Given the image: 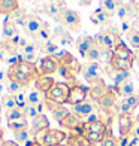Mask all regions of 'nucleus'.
<instances>
[{"label": "nucleus", "mask_w": 139, "mask_h": 146, "mask_svg": "<svg viewBox=\"0 0 139 146\" xmlns=\"http://www.w3.org/2000/svg\"><path fill=\"white\" fill-rule=\"evenodd\" d=\"M118 5H120V0H100V8L106 12L109 17L115 15Z\"/></svg>", "instance_id": "28"}, {"label": "nucleus", "mask_w": 139, "mask_h": 146, "mask_svg": "<svg viewBox=\"0 0 139 146\" xmlns=\"http://www.w3.org/2000/svg\"><path fill=\"white\" fill-rule=\"evenodd\" d=\"M108 70V75L112 79V84H114V88H118L120 85H123L126 81L130 79V72H126V70H112V69H106Z\"/></svg>", "instance_id": "20"}, {"label": "nucleus", "mask_w": 139, "mask_h": 146, "mask_svg": "<svg viewBox=\"0 0 139 146\" xmlns=\"http://www.w3.org/2000/svg\"><path fill=\"white\" fill-rule=\"evenodd\" d=\"M35 39V43L36 45H39L42 48V46H45L46 43H49L51 40H52V30L49 29V25L46 24V23H43V27L39 30V33L33 37Z\"/></svg>", "instance_id": "19"}, {"label": "nucleus", "mask_w": 139, "mask_h": 146, "mask_svg": "<svg viewBox=\"0 0 139 146\" xmlns=\"http://www.w3.org/2000/svg\"><path fill=\"white\" fill-rule=\"evenodd\" d=\"M76 2L81 5V6H90L93 0H76Z\"/></svg>", "instance_id": "52"}, {"label": "nucleus", "mask_w": 139, "mask_h": 146, "mask_svg": "<svg viewBox=\"0 0 139 146\" xmlns=\"http://www.w3.org/2000/svg\"><path fill=\"white\" fill-rule=\"evenodd\" d=\"M93 39H94V43L99 49L105 48V33L103 31H99L96 36H93Z\"/></svg>", "instance_id": "45"}, {"label": "nucleus", "mask_w": 139, "mask_h": 146, "mask_svg": "<svg viewBox=\"0 0 139 146\" xmlns=\"http://www.w3.org/2000/svg\"><path fill=\"white\" fill-rule=\"evenodd\" d=\"M135 125V119L132 116V113H124L118 115V130H120V139H126L132 134Z\"/></svg>", "instance_id": "11"}, {"label": "nucleus", "mask_w": 139, "mask_h": 146, "mask_svg": "<svg viewBox=\"0 0 139 146\" xmlns=\"http://www.w3.org/2000/svg\"><path fill=\"white\" fill-rule=\"evenodd\" d=\"M14 136H15V142H17L18 145L27 143V142L30 140V137H31V134H30V131H29V130L17 131V133H14Z\"/></svg>", "instance_id": "36"}, {"label": "nucleus", "mask_w": 139, "mask_h": 146, "mask_svg": "<svg viewBox=\"0 0 139 146\" xmlns=\"http://www.w3.org/2000/svg\"><path fill=\"white\" fill-rule=\"evenodd\" d=\"M19 9L18 0H0V15H12Z\"/></svg>", "instance_id": "24"}, {"label": "nucleus", "mask_w": 139, "mask_h": 146, "mask_svg": "<svg viewBox=\"0 0 139 146\" xmlns=\"http://www.w3.org/2000/svg\"><path fill=\"white\" fill-rule=\"evenodd\" d=\"M14 97H15L17 106H18L19 109H24L25 106L29 104V102H27V92H25V91H19V92H17V94H14Z\"/></svg>", "instance_id": "37"}, {"label": "nucleus", "mask_w": 139, "mask_h": 146, "mask_svg": "<svg viewBox=\"0 0 139 146\" xmlns=\"http://www.w3.org/2000/svg\"><path fill=\"white\" fill-rule=\"evenodd\" d=\"M84 58L87 60L88 63H100V49L94 46V48H91L87 54L84 55Z\"/></svg>", "instance_id": "34"}, {"label": "nucleus", "mask_w": 139, "mask_h": 146, "mask_svg": "<svg viewBox=\"0 0 139 146\" xmlns=\"http://www.w3.org/2000/svg\"><path fill=\"white\" fill-rule=\"evenodd\" d=\"M109 90H111V87H108V85L105 84V81H100V82H97L94 85H91V88L88 91V97H90L91 102L97 103Z\"/></svg>", "instance_id": "17"}, {"label": "nucleus", "mask_w": 139, "mask_h": 146, "mask_svg": "<svg viewBox=\"0 0 139 146\" xmlns=\"http://www.w3.org/2000/svg\"><path fill=\"white\" fill-rule=\"evenodd\" d=\"M132 136L139 139V116L135 119V125H133V130H132Z\"/></svg>", "instance_id": "48"}, {"label": "nucleus", "mask_w": 139, "mask_h": 146, "mask_svg": "<svg viewBox=\"0 0 139 146\" xmlns=\"http://www.w3.org/2000/svg\"><path fill=\"white\" fill-rule=\"evenodd\" d=\"M2 142H3V130L0 128V143H2Z\"/></svg>", "instance_id": "54"}, {"label": "nucleus", "mask_w": 139, "mask_h": 146, "mask_svg": "<svg viewBox=\"0 0 139 146\" xmlns=\"http://www.w3.org/2000/svg\"><path fill=\"white\" fill-rule=\"evenodd\" d=\"M115 102H117V94H115L114 88H111L96 104L99 106V109H100V110L109 112V110H112V109H115V104H117Z\"/></svg>", "instance_id": "16"}, {"label": "nucleus", "mask_w": 139, "mask_h": 146, "mask_svg": "<svg viewBox=\"0 0 139 146\" xmlns=\"http://www.w3.org/2000/svg\"><path fill=\"white\" fill-rule=\"evenodd\" d=\"M2 109H3V108H2V103H0V112H2Z\"/></svg>", "instance_id": "57"}, {"label": "nucleus", "mask_w": 139, "mask_h": 146, "mask_svg": "<svg viewBox=\"0 0 139 146\" xmlns=\"http://www.w3.org/2000/svg\"><path fill=\"white\" fill-rule=\"evenodd\" d=\"M33 140L37 142L41 146H55V145H61L63 142L67 140V133L49 127L43 131H39L33 137Z\"/></svg>", "instance_id": "4"}, {"label": "nucleus", "mask_w": 139, "mask_h": 146, "mask_svg": "<svg viewBox=\"0 0 139 146\" xmlns=\"http://www.w3.org/2000/svg\"><path fill=\"white\" fill-rule=\"evenodd\" d=\"M23 55H24V61L36 64V61H37V54H23Z\"/></svg>", "instance_id": "47"}, {"label": "nucleus", "mask_w": 139, "mask_h": 146, "mask_svg": "<svg viewBox=\"0 0 139 146\" xmlns=\"http://www.w3.org/2000/svg\"><path fill=\"white\" fill-rule=\"evenodd\" d=\"M58 49H60L58 45L55 42H52V40L49 43H46L45 46H42V51H43V54H46V57H54Z\"/></svg>", "instance_id": "38"}, {"label": "nucleus", "mask_w": 139, "mask_h": 146, "mask_svg": "<svg viewBox=\"0 0 139 146\" xmlns=\"http://www.w3.org/2000/svg\"><path fill=\"white\" fill-rule=\"evenodd\" d=\"M69 113H70V112H69L67 109H66L63 104H57V106H55V109L51 112L52 118H54V119H55V121H57L58 124H60V122H61L63 119H64L66 116H67Z\"/></svg>", "instance_id": "30"}, {"label": "nucleus", "mask_w": 139, "mask_h": 146, "mask_svg": "<svg viewBox=\"0 0 139 146\" xmlns=\"http://www.w3.org/2000/svg\"><path fill=\"white\" fill-rule=\"evenodd\" d=\"M132 24H133V29L139 31V15H138L135 19H132Z\"/></svg>", "instance_id": "51"}, {"label": "nucleus", "mask_w": 139, "mask_h": 146, "mask_svg": "<svg viewBox=\"0 0 139 146\" xmlns=\"http://www.w3.org/2000/svg\"><path fill=\"white\" fill-rule=\"evenodd\" d=\"M8 127L17 133V131H23V130H29V122H27V118H23V119H18V121H12V122H8Z\"/></svg>", "instance_id": "32"}, {"label": "nucleus", "mask_w": 139, "mask_h": 146, "mask_svg": "<svg viewBox=\"0 0 139 146\" xmlns=\"http://www.w3.org/2000/svg\"><path fill=\"white\" fill-rule=\"evenodd\" d=\"M36 49H37V45L35 42H29L25 45V48L23 49V54H37Z\"/></svg>", "instance_id": "46"}, {"label": "nucleus", "mask_w": 139, "mask_h": 146, "mask_svg": "<svg viewBox=\"0 0 139 146\" xmlns=\"http://www.w3.org/2000/svg\"><path fill=\"white\" fill-rule=\"evenodd\" d=\"M18 35V30H17V25L12 19H5L3 23V29H2V36L5 40H11L12 37H15Z\"/></svg>", "instance_id": "25"}, {"label": "nucleus", "mask_w": 139, "mask_h": 146, "mask_svg": "<svg viewBox=\"0 0 139 146\" xmlns=\"http://www.w3.org/2000/svg\"><path fill=\"white\" fill-rule=\"evenodd\" d=\"M82 76L85 78V81L90 82L91 85H94L97 82L103 81V69L100 63H87L82 64Z\"/></svg>", "instance_id": "8"}, {"label": "nucleus", "mask_w": 139, "mask_h": 146, "mask_svg": "<svg viewBox=\"0 0 139 146\" xmlns=\"http://www.w3.org/2000/svg\"><path fill=\"white\" fill-rule=\"evenodd\" d=\"M138 14H139V2H138Z\"/></svg>", "instance_id": "58"}, {"label": "nucleus", "mask_w": 139, "mask_h": 146, "mask_svg": "<svg viewBox=\"0 0 139 146\" xmlns=\"http://www.w3.org/2000/svg\"><path fill=\"white\" fill-rule=\"evenodd\" d=\"M105 48L109 49V51H114L118 45L121 43V39L120 35H117L112 30H105Z\"/></svg>", "instance_id": "23"}, {"label": "nucleus", "mask_w": 139, "mask_h": 146, "mask_svg": "<svg viewBox=\"0 0 139 146\" xmlns=\"http://www.w3.org/2000/svg\"><path fill=\"white\" fill-rule=\"evenodd\" d=\"M37 2H51V0H37Z\"/></svg>", "instance_id": "56"}, {"label": "nucleus", "mask_w": 139, "mask_h": 146, "mask_svg": "<svg viewBox=\"0 0 139 146\" xmlns=\"http://www.w3.org/2000/svg\"><path fill=\"white\" fill-rule=\"evenodd\" d=\"M6 88H8V94H17V92H19V91H23V88L24 87H21L19 84H17V82H14V81H9L8 79V84H6Z\"/></svg>", "instance_id": "42"}, {"label": "nucleus", "mask_w": 139, "mask_h": 146, "mask_svg": "<svg viewBox=\"0 0 139 146\" xmlns=\"http://www.w3.org/2000/svg\"><path fill=\"white\" fill-rule=\"evenodd\" d=\"M42 27H43V21L37 15H27L25 23H24V30H25L27 35H30L31 37H35Z\"/></svg>", "instance_id": "13"}, {"label": "nucleus", "mask_w": 139, "mask_h": 146, "mask_svg": "<svg viewBox=\"0 0 139 146\" xmlns=\"http://www.w3.org/2000/svg\"><path fill=\"white\" fill-rule=\"evenodd\" d=\"M57 39H58V42H60L63 46H72V45H75V40L72 39L70 33H67V30H66L63 35L60 37H57Z\"/></svg>", "instance_id": "41"}, {"label": "nucleus", "mask_w": 139, "mask_h": 146, "mask_svg": "<svg viewBox=\"0 0 139 146\" xmlns=\"http://www.w3.org/2000/svg\"><path fill=\"white\" fill-rule=\"evenodd\" d=\"M0 146H19L15 140H3L0 143Z\"/></svg>", "instance_id": "49"}, {"label": "nucleus", "mask_w": 139, "mask_h": 146, "mask_svg": "<svg viewBox=\"0 0 139 146\" xmlns=\"http://www.w3.org/2000/svg\"><path fill=\"white\" fill-rule=\"evenodd\" d=\"M60 69V63L55 57H43L37 66L39 76H51L52 73H57Z\"/></svg>", "instance_id": "9"}, {"label": "nucleus", "mask_w": 139, "mask_h": 146, "mask_svg": "<svg viewBox=\"0 0 139 146\" xmlns=\"http://www.w3.org/2000/svg\"><path fill=\"white\" fill-rule=\"evenodd\" d=\"M27 102H29V104L37 106L45 102V94L37 90H31L30 92H27Z\"/></svg>", "instance_id": "29"}, {"label": "nucleus", "mask_w": 139, "mask_h": 146, "mask_svg": "<svg viewBox=\"0 0 139 146\" xmlns=\"http://www.w3.org/2000/svg\"><path fill=\"white\" fill-rule=\"evenodd\" d=\"M25 146H41L37 142H35V140H29L27 143H25Z\"/></svg>", "instance_id": "53"}, {"label": "nucleus", "mask_w": 139, "mask_h": 146, "mask_svg": "<svg viewBox=\"0 0 139 146\" xmlns=\"http://www.w3.org/2000/svg\"><path fill=\"white\" fill-rule=\"evenodd\" d=\"M135 52L127 48V45L124 42H121L117 48L112 51V58H111V63L108 67L112 70H126V72H130L132 67H133V63H135Z\"/></svg>", "instance_id": "2"}, {"label": "nucleus", "mask_w": 139, "mask_h": 146, "mask_svg": "<svg viewBox=\"0 0 139 146\" xmlns=\"http://www.w3.org/2000/svg\"><path fill=\"white\" fill-rule=\"evenodd\" d=\"M46 128H49V121H48V118H46L43 113H41V115H37L36 118L31 119V125L29 127V131H30V134L35 137L39 131H43Z\"/></svg>", "instance_id": "18"}, {"label": "nucleus", "mask_w": 139, "mask_h": 146, "mask_svg": "<svg viewBox=\"0 0 139 146\" xmlns=\"http://www.w3.org/2000/svg\"><path fill=\"white\" fill-rule=\"evenodd\" d=\"M55 146H66V145H63V143H61V145H55Z\"/></svg>", "instance_id": "59"}, {"label": "nucleus", "mask_w": 139, "mask_h": 146, "mask_svg": "<svg viewBox=\"0 0 139 146\" xmlns=\"http://www.w3.org/2000/svg\"><path fill=\"white\" fill-rule=\"evenodd\" d=\"M109 15L105 12L102 8H99L94 11V14L90 17V21L94 24V25H103V24H108L109 23Z\"/></svg>", "instance_id": "27"}, {"label": "nucleus", "mask_w": 139, "mask_h": 146, "mask_svg": "<svg viewBox=\"0 0 139 146\" xmlns=\"http://www.w3.org/2000/svg\"><path fill=\"white\" fill-rule=\"evenodd\" d=\"M139 106V96L133 94L130 97L123 98L121 102H118L115 104V110L118 112V115H124V113H132L136 108Z\"/></svg>", "instance_id": "10"}, {"label": "nucleus", "mask_w": 139, "mask_h": 146, "mask_svg": "<svg viewBox=\"0 0 139 146\" xmlns=\"http://www.w3.org/2000/svg\"><path fill=\"white\" fill-rule=\"evenodd\" d=\"M96 103L91 102V100H85L82 103H79L76 106H74V113H76L79 118L85 121L88 116H91L93 113H96Z\"/></svg>", "instance_id": "12"}, {"label": "nucleus", "mask_w": 139, "mask_h": 146, "mask_svg": "<svg viewBox=\"0 0 139 146\" xmlns=\"http://www.w3.org/2000/svg\"><path fill=\"white\" fill-rule=\"evenodd\" d=\"M54 84H55V81H54L52 76H39L35 81V90L46 94V92L54 87Z\"/></svg>", "instance_id": "22"}, {"label": "nucleus", "mask_w": 139, "mask_h": 146, "mask_svg": "<svg viewBox=\"0 0 139 146\" xmlns=\"http://www.w3.org/2000/svg\"><path fill=\"white\" fill-rule=\"evenodd\" d=\"M69 87H70V91H69V97H67V104H70L72 108L79 103H82L87 100V97H88V91L90 88L88 87H85V85H81V84H78V82H74V84H69Z\"/></svg>", "instance_id": "6"}, {"label": "nucleus", "mask_w": 139, "mask_h": 146, "mask_svg": "<svg viewBox=\"0 0 139 146\" xmlns=\"http://www.w3.org/2000/svg\"><path fill=\"white\" fill-rule=\"evenodd\" d=\"M60 125L63 128H66L67 131H79V130H82V127H84V121L76 113L70 112V113L60 122Z\"/></svg>", "instance_id": "15"}, {"label": "nucleus", "mask_w": 139, "mask_h": 146, "mask_svg": "<svg viewBox=\"0 0 139 146\" xmlns=\"http://www.w3.org/2000/svg\"><path fill=\"white\" fill-rule=\"evenodd\" d=\"M5 116H6V119H8V122L18 121V119H23V118H25V115H24L23 109H19V108H17V109H12V110H6Z\"/></svg>", "instance_id": "33"}, {"label": "nucleus", "mask_w": 139, "mask_h": 146, "mask_svg": "<svg viewBox=\"0 0 139 146\" xmlns=\"http://www.w3.org/2000/svg\"><path fill=\"white\" fill-rule=\"evenodd\" d=\"M135 57H136V60L139 61V49H136V51H135Z\"/></svg>", "instance_id": "55"}, {"label": "nucleus", "mask_w": 139, "mask_h": 146, "mask_svg": "<svg viewBox=\"0 0 139 146\" xmlns=\"http://www.w3.org/2000/svg\"><path fill=\"white\" fill-rule=\"evenodd\" d=\"M108 131H111V130L103 119L84 122V127H82L84 136L91 145H100V142L105 139V136L108 134Z\"/></svg>", "instance_id": "3"}, {"label": "nucleus", "mask_w": 139, "mask_h": 146, "mask_svg": "<svg viewBox=\"0 0 139 146\" xmlns=\"http://www.w3.org/2000/svg\"><path fill=\"white\" fill-rule=\"evenodd\" d=\"M57 21L60 23L64 29H69L70 31H79V25H81V17H79L78 12L67 9L66 8L60 17L57 18Z\"/></svg>", "instance_id": "7"}, {"label": "nucleus", "mask_w": 139, "mask_h": 146, "mask_svg": "<svg viewBox=\"0 0 139 146\" xmlns=\"http://www.w3.org/2000/svg\"><path fill=\"white\" fill-rule=\"evenodd\" d=\"M94 46H96L94 39L90 37V36H81L75 40V48L79 51V54H81L82 57L87 54L91 48H94Z\"/></svg>", "instance_id": "21"}, {"label": "nucleus", "mask_w": 139, "mask_h": 146, "mask_svg": "<svg viewBox=\"0 0 139 146\" xmlns=\"http://www.w3.org/2000/svg\"><path fill=\"white\" fill-rule=\"evenodd\" d=\"M8 79L19 84L21 87H27L30 82H35L39 78L37 66L27 61H18L15 64L9 66L8 69Z\"/></svg>", "instance_id": "1"}, {"label": "nucleus", "mask_w": 139, "mask_h": 146, "mask_svg": "<svg viewBox=\"0 0 139 146\" xmlns=\"http://www.w3.org/2000/svg\"><path fill=\"white\" fill-rule=\"evenodd\" d=\"M114 91H115L117 96L126 98V97H130V96L135 94V85H133V82H132V79H129V81H126L118 88H114Z\"/></svg>", "instance_id": "26"}, {"label": "nucleus", "mask_w": 139, "mask_h": 146, "mask_svg": "<svg viewBox=\"0 0 139 146\" xmlns=\"http://www.w3.org/2000/svg\"><path fill=\"white\" fill-rule=\"evenodd\" d=\"M69 91H70V87L67 82H55L54 87L45 94V98L55 104H64L67 102Z\"/></svg>", "instance_id": "5"}, {"label": "nucleus", "mask_w": 139, "mask_h": 146, "mask_svg": "<svg viewBox=\"0 0 139 146\" xmlns=\"http://www.w3.org/2000/svg\"><path fill=\"white\" fill-rule=\"evenodd\" d=\"M111 58H112V51H109V49H106V48H102V49H100V61H102L103 64L109 66Z\"/></svg>", "instance_id": "43"}, {"label": "nucleus", "mask_w": 139, "mask_h": 146, "mask_svg": "<svg viewBox=\"0 0 139 146\" xmlns=\"http://www.w3.org/2000/svg\"><path fill=\"white\" fill-rule=\"evenodd\" d=\"M0 103H2V108L5 110H12V109H17V102H15V97L12 94H6L3 97H0Z\"/></svg>", "instance_id": "31"}, {"label": "nucleus", "mask_w": 139, "mask_h": 146, "mask_svg": "<svg viewBox=\"0 0 139 146\" xmlns=\"http://www.w3.org/2000/svg\"><path fill=\"white\" fill-rule=\"evenodd\" d=\"M6 81H8V73L0 70V84H5Z\"/></svg>", "instance_id": "50"}, {"label": "nucleus", "mask_w": 139, "mask_h": 146, "mask_svg": "<svg viewBox=\"0 0 139 146\" xmlns=\"http://www.w3.org/2000/svg\"><path fill=\"white\" fill-rule=\"evenodd\" d=\"M23 112H24L25 118H31V119L36 118L37 115H41V113H39V110H37V106H33V104H27L23 109Z\"/></svg>", "instance_id": "40"}, {"label": "nucleus", "mask_w": 139, "mask_h": 146, "mask_svg": "<svg viewBox=\"0 0 139 146\" xmlns=\"http://www.w3.org/2000/svg\"><path fill=\"white\" fill-rule=\"evenodd\" d=\"M127 40H129V45L135 49H139V31L132 29L129 33H127Z\"/></svg>", "instance_id": "35"}, {"label": "nucleus", "mask_w": 139, "mask_h": 146, "mask_svg": "<svg viewBox=\"0 0 139 146\" xmlns=\"http://www.w3.org/2000/svg\"><path fill=\"white\" fill-rule=\"evenodd\" d=\"M64 9H66V2L64 0H51L48 5H45L42 8L43 14H46L51 18H55V19L60 17V14Z\"/></svg>", "instance_id": "14"}, {"label": "nucleus", "mask_w": 139, "mask_h": 146, "mask_svg": "<svg viewBox=\"0 0 139 146\" xmlns=\"http://www.w3.org/2000/svg\"><path fill=\"white\" fill-rule=\"evenodd\" d=\"M133 29V24H132V19H127V21H121L120 23V27H118V33H127Z\"/></svg>", "instance_id": "44"}, {"label": "nucleus", "mask_w": 139, "mask_h": 146, "mask_svg": "<svg viewBox=\"0 0 139 146\" xmlns=\"http://www.w3.org/2000/svg\"><path fill=\"white\" fill-rule=\"evenodd\" d=\"M99 146H120V140L111 134V131H108V134L105 136V139L100 142V145Z\"/></svg>", "instance_id": "39"}]
</instances>
